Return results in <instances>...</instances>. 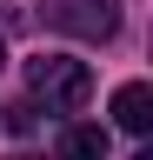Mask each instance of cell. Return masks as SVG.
<instances>
[{"label":"cell","instance_id":"3957f363","mask_svg":"<svg viewBox=\"0 0 153 160\" xmlns=\"http://www.w3.org/2000/svg\"><path fill=\"white\" fill-rule=\"evenodd\" d=\"M113 127H120V133H146L153 127V87H146V80L113 87Z\"/></svg>","mask_w":153,"mask_h":160},{"label":"cell","instance_id":"5b68a950","mask_svg":"<svg viewBox=\"0 0 153 160\" xmlns=\"http://www.w3.org/2000/svg\"><path fill=\"white\" fill-rule=\"evenodd\" d=\"M7 127H13V133H27V127H33V100H20V107H7Z\"/></svg>","mask_w":153,"mask_h":160},{"label":"cell","instance_id":"6da1fadb","mask_svg":"<svg viewBox=\"0 0 153 160\" xmlns=\"http://www.w3.org/2000/svg\"><path fill=\"white\" fill-rule=\"evenodd\" d=\"M27 87H33V100L73 113V107L93 100V73H87V60H73V53H33L27 60Z\"/></svg>","mask_w":153,"mask_h":160},{"label":"cell","instance_id":"7a4b0ae2","mask_svg":"<svg viewBox=\"0 0 153 160\" xmlns=\"http://www.w3.org/2000/svg\"><path fill=\"white\" fill-rule=\"evenodd\" d=\"M40 20L53 33H73V40H113L120 33V7L113 0H47Z\"/></svg>","mask_w":153,"mask_h":160},{"label":"cell","instance_id":"277c9868","mask_svg":"<svg viewBox=\"0 0 153 160\" xmlns=\"http://www.w3.org/2000/svg\"><path fill=\"white\" fill-rule=\"evenodd\" d=\"M60 160H107V127H67Z\"/></svg>","mask_w":153,"mask_h":160},{"label":"cell","instance_id":"8992f818","mask_svg":"<svg viewBox=\"0 0 153 160\" xmlns=\"http://www.w3.org/2000/svg\"><path fill=\"white\" fill-rule=\"evenodd\" d=\"M13 160H27V153H13Z\"/></svg>","mask_w":153,"mask_h":160}]
</instances>
